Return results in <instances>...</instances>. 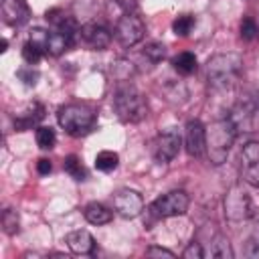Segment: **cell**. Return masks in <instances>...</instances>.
<instances>
[{
  "mask_svg": "<svg viewBox=\"0 0 259 259\" xmlns=\"http://www.w3.org/2000/svg\"><path fill=\"white\" fill-rule=\"evenodd\" d=\"M83 217L91 225H107L113 219V212L107 206H103L101 202H89L83 208Z\"/></svg>",
  "mask_w": 259,
  "mask_h": 259,
  "instance_id": "obj_16",
  "label": "cell"
},
{
  "mask_svg": "<svg viewBox=\"0 0 259 259\" xmlns=\"http://www.w3.org/2000/svg\"><path fill=\"white\" fill-rule=\"evenodd\" d=\"M59 125L73 138H81L87 136L93 127H95V113L93 109H89L87 105L81 103H69L63 105L57 113Z\"/></svg>",
  "mask_w": 259,
  "mask_h": 259,
  "instance_id": "obj_4",
  "label": "cell"
},
{
  "mask_svg": "<svg viewBox=\"0 0 259 259\" xmlns=\"http://www.w3.org/2000/svg\"><path fill=\"white\" fill-rule=\"evenodd\" d=\"M2 227H4V233H8V235H16L20 231V221H18L16 210L6 208L2 212Z\"/></svg>",
  "mask_w": 259,
  "mask_h": 259,
  "instance_id": "obj_23",
  "label": "cell"
},
{
  "mask_svg": "<svg viewBox=\"0 0 259 259\" xmlns=\"http://www.w3.org/2000/svg\"><path fill=\"white\" fill-rule=\"evenodd\" d=\"M144 55H146L152 63H160V61H164V57H166V47H164L162 42L152 40V42H148V45L144 47Z\"/></svg>",
  "mask_w": 259,
  "mask_h": 259,
  "instance_id": "obj_24",
  "label": "cell"
},
{
  "mask_svg": "<svg viewBox=\"0 0 259 259\" xmlns=\"http://www.w3.org/2000/svg\"><path fill=\"white\" fill-rule=\"evenodd\" d=\"M172 67L180 73V75H190L196 71V57L188 51L184 53H178L174 59H172Z\"/></svg>",
  "mask_w": 259,
  "mask_h": 259,
  "instance_id": "obj_18",
  "label": "cell"
},
{
  "mask_svg": "<svg viewBox=\"0 0 259 259\" xmlns=\"http://www.w3.org/2000/svg\"><path fill=\"white\" fill-rule=\"evenodd\" d=\"M241 176L251 186L259 188V142H247L241 150Z\"/></svg>",
  "mask_w": 259,
  "mask_h": 259,
  "instance_id": "obj_10",
  "label": "cell"
},
{
  "mask_svg": "<svg viewBox=\"0 0 259 259\" xmlns=\"http://www.w3.org/2000/svg\"><path fill=\"white\" fill-rule=\"evenodd\" d=\"M249 255L251 257H255V259H259V243H251V247H249Z\"/></svg>",
  "mask_w": 259,
  "mask_h": 259,
  "instance_id": "obj_32",
  "label": "cell"
},
{
  "mask_svg": "<svg viewBox=\"0 0 259 259\" xmlns=\"http://www.w3.org/2000/svg\"><path fill=\"white\" fill-rule=\"evenodd\" d=\"M6 47H8V40L2 38V42H0V51H6Z\"/></svg>",
  "mask_w": 259,
  "mask_h": 259,
  "instance_id": "obj_34",
  "label": "cell"
},
{
  "mask_svg": "<svg viewBox=\"0 0 259 259\" xmlns=\"http://www.w3.org/2000/svg\"><path fill=\"white\" fill-rule=\"evenodd\" d=\"M113 210L123 219H136L144 210V198L138 190L121 188L113 194Z\"/></svg>",
  "mask_w": 259,
  "mask_h": 259,
  "instance_id": "obj_9",
  "label": "cell"
},
{
  "mask_svg": "<svg viewBox=\"0 0 259 259\" xmlns=\"http://www.w3.org/2000/svg\"><path fill=\"white\" fill-rule=\"evenodd\" d=\"M16 77L26 85V87H34L38 81V71H34L32 67H22L16 71Z\"/></svg>",
  "mask_w": 259,
  "mask_h": 259,
  "instance_id": "obj_27",
  "label": "cell"
},
{
  "mask_svg": "<svg viewBox=\"0 0 259 259\" xmlns=\"http://www.w3.org/2000/svg\"><path fill=\"white\" fill-rule=\"evenodd\" d=\"M146 26L142 22L140 16H136L134 12H125L117 24H115V38L119 40L121 47H134L144 38Z\"/></svg>",
  "mask_w": 259,
  "mask_h": 259,
  "instance_id": "obj_7",
  "label": "cell"
},
{
  "mask_svg": "<svg viewBox=\"0 0 259 259\" xmlns=\"http://www.w3.org/2000/svg\"><path fill=\"white\" fill-rule=\"evenodd\" d=\"M251 217H253V223H255V229L259 231V208H253V212H251Z\"/></svg>",
  "mask_w": 259,
  "mask_h": 259,
  "instance_id": "obj_33",
  "label": "cell"
},
{
  "mask_svg": "<svg viewBox=\"0 0 259 259\" xmlns=\"http://www.w3.org/2000/svg\"><path fill=\"white\" fill-rule=\"evenodd\" d=\"M180 146H182L180 132L176 127H166L164 132L158 134V138L154 142V158L158 162H170L178 156Z\"/></svg>",
  "mask_w": 259,
  "mask_h": 259,
  "instance_id": "obj_8",
  "label": "cell"
},
{
  "mask_svg": "<svg viewBox=\"0 0 259 259\" xmlns=\"http://www.w3.org/2000/svg\"><path fill=\"white\" fill-rule=\"evenodd\" d=\"M36 144H38V148H42V150L55 148V144H57V134H55V130H53V127H47V125H38V127H36Z\"/></svg>",
  "mask_w": 259,
  "mask_h": 259,
  "instance_id": "obj_21",
  "label": "cell"
},
{
  "mask_svg": "<svg viewBox=\"0 0 259 259\" xmlns=\"http://www.w3.org/2000/svg\"><path fill=\"white\" fill-rule=\"evenodd\" d=\"M251 212H253L251 198L243 190V186H239V184L231 186L227 196H225V217L229 221H233V223H239V221L249 219Z\"/></svg>",
  "mask_w": 259,
  "mask_h": 259,
  "instance_id": "obj_6",
  "label": "cell"
},
{
  "mask_svg": "<svg viewBox=\"0 0 259 259\" xmlns=\"http://www.w3.org/2000/svg\"><path fill=\"white\" fill-rule=\"evenodd\" d=\"M113 107H115L117 117L125 123H138L148 115V103L144 95L132 85L117 87L113 95Z\"/></svg>",
  "mask_w": 259,
  "mask_h": 259,
  "instance_id": "obj_3",
  "label": "cell"
},
{
  "mask_svg": "<svg viewBox=\"0 0 259 259\" xmlns=\"http://www.w3.org/2000/svg\"><path fill=\"white\" fill-rule=\"evenodd\" d=\"M79 36L83 38L85 45H89V47L95 49V51H103V49H107L109 42H111V32H109L105 26L97 24V22H89V24L81 26Z\"/></svg>",
  "mask_w": 259,
  "mask_h": 259,
  "instance_id": "obj_12",
  "label": "cell"
},
{
  "mask_svg": "<svg viewBox=\"0 0 259 259\" xmlns=\"http://www.w3.org/2000/svg\"><path fill=\"white\" fill-rule=\"evenodd\" d=\"M146 255H150V257H174L172 251L162 249V247H150V249L146 251Z\"/></svg>",
  "mask_w": 259,
  "mask_h": 259,
  "instance_id": "obj_29",
  "label": "cell"
},
{
  "mask_svg": "<svg viewBox=\"0 0 259 259\" xmlns=\"http://www.w3.org/2000/svg\"><path fill=\"white\" fill-rule=\"evenodd\" d=\"M241 71H243V61L239 55L235 53L214 55L206 63V81L212 89L225 91V89H231L239 81Z\"/></svg>",
  "mask_w": 259,
  "mask_h": 259,
  "instance_id": "obj_1",
  "label": "cell"
},
{
  "mask_svg": "<svg viewBox=\"0 0 259 259\" xmlns=\"http://www.w3.org/2000/svg\"><path fill=\"white\" fill-rule=\"evenodd\" d=\"M194 16L192 14H182V16H178L174 22H172V30H174V34L176 36H188L190 34V30L194 28Z\"/></svg>",
  "mask_w": 259,
  "mask_h": 259,
  "instance_id": "obj_22",
  "label": "cell"
},
{
  "mask_svg": "<svg viewBox=\"0 0 259 259\" xmlns=\"http://www.w3.org/2000/svg\"><path fill=\"white\" fill-rule=\"evenodd\" d=\"M239 34H241L243 40H253V38L259 34V26H257V22H255L251 16L243 18V20H241V26H239Z\"/></svg>",
  "mask_w": 259,
  "mask_h": 259,
  "instance_id": "obj_25",
  "label": "cell"
},
{
  "mask_svg": "<svg viewBox=\"0 0 259 259\" xmlns=\"http://www.w3.org/2000/svg\"><path fill=\"white\" fill-rule=\"evenodd\" d=\"M40 57H42V51L36 47V45H32L30 40L22 47V59L28 63V65H34V63H38L40 61Z\"/></svg>",
  "mask_w": 259,
  "mask_h": 259,
  "instance_id": "obj_26",
  "label": "cell"
},
{
  "mask_svg": "<svg viewBox=\"0 0 259 259\" xmlns=\"http://www.w3.org/2000/svg\"><path fill=\"white\" fill-rule=\"evenodd\" d=\"M184 146H186L188 156H192V158L204 156V152H206V127L198 119H190L186 123Z\"/></svg>",
  "mask_w": 259,
  "mask_h": 259,
  "instance_id": "obj_11",
  "label": "cell"
},
{
  "mask_svg": "<svg viewBox=\"0 0 259 259\" xmlns=\"http://www.w3.org/2000/svg\"><path fill=\"white\" fill-rule=\"evenodd\" d=\"M2 18L10 26H20L28 22L30 8L26 0H2Z\"/></svg>",
  "mask_w": 259,
  "mask_h": 259,
  "instance_id": "obj_13",
  "label": "cell"
},
{
  "mask_svg": "<svg viewBox=\"0 0 259 259\" xmlns=\"http://www.w3.org/2000/svg\"><path fill=\"white\" fill-rule=\"evenodd\" d=\"M63 168H65V172H67L71 178H75V180H85V178H87V172H85L81 160H79L77 156H73V154L65 158Z\"/></svg>",
  "mask_w": 259,
  "mask_h": 259,
  "instance_id": "obj_20",
  "label": "cell"
},
{
  "mask_svg": "<svg viewBox=\"0 0 259 259\" xmlns=\"http://www.w3.org/2000/svg\"><path fill=\"white\" fill-rule=\"evenodd\" d=\"M184 257H186V259H202V257H206V255H204V249H202V243L192 241V243L184 249Z\"/></svg>",
  "mask_w": 259,
  "mask_h": 259,
  "instance_id": "obj_28",
  "label": "cell"
},
{
  "mask_svg": "<svg viewBox=\"0 0 259 259\" xmlns=\"http://www.w3.org/2000/svg\"><path fill=\"white\" fill-rule=\"evenodd\" d=\"M117 164H119V156L111 150H103L95 156V168L99 172H111L117 168Z\"/></svg>",
  "mask_w": 259,
  "mask_h": 259,
  "instance_id": "obj_19",
  "label": "cell"
},
{
  "mask_svg": "<svg viewBox=\"0 0 259 259\" xmlns=\"http://www.w3.org/2000/svg\"><path fill=\"white\" fill-rule=\"evenodd\" d=\"M188 204H190V198L184 190H172V192H166L160 198H156L148 210L156 219H170V217L184 214L188 210Z\"/></svg>",
  "mask_w": 259,
  "mask_h": 259,
  "instance_id": "obj_5",
  "label": "cell"
},
{
  "mask_svg": "<svg viewBox=\"0 0 259 259\" xmlns=\"http://www.w3.org/2000/svg\"><path fill=\"white\" fill-rule=\"evenodd\" d=\"M237 134H239L237 127L229 117L217 119L206 127V156L214 166L227 160Z\"/></svg>",
  "mask_w": 259,
  "mask_h": 259,
  "instance_id": "obj_2",
  "label": "cell"
},
{
  "mask_svg": "<svg viewBox=\"0 0 259 259\" xmlns=\"http://www.w3.org/2000/svg\"><path fill=\"white\" fill-rule=\"evenodd\" d=\"M45 117V107L38 103V101H32L28 103L22 111H18L12 119L16 132H26V130H32L38 125V121Z\"/></svg>",
  "mask_w": 259,
  "mask_h": 259,
  "instance_id": "obj_14",
  "label": "cell"
},
{
  "mask_svg": "<svg viewBox=\"0 0 259 259\" xmlns=\"http://www.w3.org/2000/svg\"><path fill=\"white\" fill-rule=\"evenodd\" d=\"M117 6L123 10V12H134L136 6H138V0H115Z\"/></svg>",
  "mask_w": 259,
  "mask_h": 259,
  "instance_id": "obj_31",
  "label": "cell"
},
{
  "mask_svg": "<svg viewBox=\"0 0 259 259\" xmlns=\"http://www.w3.org/2000/svg\"><path fill=\"white\" fill-rule=\"evenodd\" d=\"M53 170V164H51V160H47V158H40L38 162H36V172L38 174H49Z\"/></svg>",
  "mask_w": 259,
  "mask_h": 259,
  "instance_id": "obj_30",
  "label": "cell"
},
{
  "mask_svg": "<svg viewBox=\"0 0 259 259\" xmlns=\"http://www.w3.org/2000/svg\"><path fill=\"white\" fill-rule=\"evenodd\" d=\"M206 255H210V257H219V259H231V257H233V249H231L229 239L217 233V235L212 237V241H210V247H208Z\"/></svg>",
  "mask_w": 259,
  "mask_h": 259,
  "instance_id": "obj_17",
  "label": "cell"
},
{
  "mask_svg": "<svg viewBox=\"0 0 259 259\" xmlns=\"http://www.w3.org/2000/svg\"><path fill=\"white\" fill-rule=\"evenodd\" d=\"M65 243L69 245V249L77 255H89L93 253L95 249V239L91 237L89 231L85 229H79V231H71L67 237H65Z\"/></svg>",
  "mask_w": 259,
  "mask_h": 259,
  "instance_id": "obj_15",
  "label": "cell"
}]
</instances>
